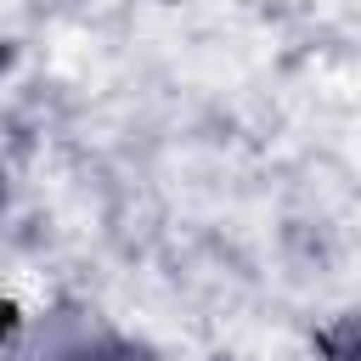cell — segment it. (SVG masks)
<instances>
[{
    "label": "cell",
    "mask_w": 361,
    "mask_h": 361,
    "mask_svg": "<svg viewBox=\"0 0 361 361\" xmlns=\"http://www.w3.org/2000/svg\"><path fill=\"white\" fill-rule=\"evenodd\" d=\"M11 361H124V344L90 310H51L17 338Z\"/></svg>",
    "instance_id": "1"
}]
</instances>
